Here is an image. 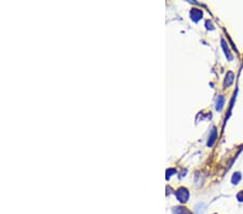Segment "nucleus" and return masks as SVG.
<instances>
[{
    "instance_id": "8",
    "label": "nucleus",
    "mask_w": 243,
    "mask_h": 214,
    "mask_svg": "<svg viewBox=\"0 0 243 214\" xmlns=\"http://www.w3.org/2000/svg\"><path fill=\"white\" fill-rule=\"evenodd\" d=\"M221 45H223V48H224V50H225L226 55L228 56V60H232V56L230 55V52H229V50H228V48H226V43H225V41L224 40H221Z\"/></svg>"
},
{
    "instance_id": "4",
    "label": "nucleus",
    "mask_w": 243,
    "mask_h": 214,
    "mask_svg": "<svg viewBox=\"0 0 243 214\" xmlns=\"http://www.w3.org/2000/svg\"><path fill=\"white\" fill-rule=\"evenodd\" d=\"M173 212L174 214H191V212L186 208H175Z\"/></svg>"
},
{
    "instance_id": "2",
    "label": "nucleus",
    "mask_w": 243,
    "mask_h": 214,
    "mask_svg": "<svg viewBox=\"0 0 243 214\" xmlns=\"http://www.w3.org/2000/svg\"><path fill=\"white\" fill-rule=\"evenodd\" d=\"M190 15H191V18H192L194 21H196V22H197L199 18H202V12H201L200 10H198V9H194L192 11H191Z\"/></svg>"
},
{
    "instance_id": "3",
    "label": "nucleus",
    "mask_w": 243,
    "mask_h": 214,
    "mask_svg": "<svg viewBox=\"0 0 243 214\" xmlns=\"http://www.w3.org/2000/svg\"><path fill=\"white\" fill-rule=\"evenodd\" d=\"M234 74L231 72V71H229V72H227V76H226V80H225V85H230L232 82H234Z\"/></svg>"
},
{
    "instance_id": "5",
    "label": "nucleus",
    "mask_w": 243,
    "mask_h": 214,
    "mask_svg": "<svg viewBox=\"0 0 243 214\" xmlns=\"http://www.w3.org/2000/svg\"><path fill=\"white\" fill-rule=\"evenodd\" d=\"M215 138H216V130L213 129L212 130V134H211V136H210V138H208V146H212L213 143H214V141H215Z\"/></svg>"
},
{
    "instance_id": "1",
    "label": "nucleus",
    "mask_w": 243,
    "mask_h": 214,
    "mask_svg": "<svg viewBox=\"0 0 243 214\" xmlns=\"http://www.w3.org/2000/svg\"><path fill=\"white\" fill-rule=\"evenodd\" d=\"M176 197L181 202H186L189 198V192L186 188H179L176 192Z\"/></svg>"
},
{
    "instance_id": "9",
    "label": "nucleus",
    "mask_w": 243,
    "mask_h": 214,
    "mask_svg": "<svg viewBox=\"0 0 243 214\" xmlns=\"http://www.w3.org/2000/svg\"><path fill=\"white\" fill-rule=\"evenodd\" d=\"M237 198H238L239 201H243V190H241V192L238 194V196H237Z\"/></svg>"
},
{
    "instance_id": "7",
    "label": "nucleus",
    "mask_w": 243,
    "mask_h": 214,
    "mask_svg": "<svg viewBox=\"0 0 243 214\" xmlns=\"http://www.w3.org/2000/svg\"><path fill=\"white\" fill-rule=\"evenodd\" d=\"M240 179H241V174L239 173V172L234 173L232 178H231V181H232V183L234 184H238L239 182H240Z\"/></svg>"
},
{
    "instance_id": "6",
    "label": "nucleus",
    "mask_w": 243,
    "mask_h": 214,
    "mask_svg": "<svg viewBox=\"0 0 243 214\" xmlns=\"http://www.w3.org/2000/svg\"><path fill=\"white\" fill-rule=\"evenodd\" d=\"M224 102H225V98L223 96H219L218 100H217V105H216V109L217 110H221L223 108V105H224Z\"/></svg>"
}]
</instances>
